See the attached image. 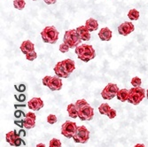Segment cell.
Masks as SVG:
<instances>
[{
	"mask_svg": "<svg viewBox=\"0 0 148 147\" xmlns=\"http://www.w3.org/2000/svg\"><path fill=\"white\" fill-rule=\"evenodd\" d=\"M66 111H68V113L69 115V117L75 119L78 117V110L75 106V104H69L66 107Z\"/></svg>",
	"mask_w": 148,
	"mask_h": 147,
	"instance_id": "obj_21",
	"label": "cell"
},
{
	"mask_svg": "<svg viewBox=\"0 0 148 147\" xmlns=\"http://www.w3.org/2000/svg\"><path fill=\"white\" fill-rule=\"evenodd\" d=\"M5 139H6V142L10 145L16 146V147H19L22 144V142H23L20 138V135L17 134L15 130H12V131L8 132L7 134L5 135Z\"/></svg>",
	"mask_w": 148,
	"mask_h": 147,
	"instance_id": "obj_9",
	"label": "cell"
},
{
	"mask_svg": "<svg viewBox=\"0 0 148 147\" xmlns=\"http://www.w3.org/2000/svg\"><path fill=\"white\" fill-rule=\"evenodd\" d=\"M59 31L53 26L45 27L41 32L43 41L48 44H55L59 39Z\"/></svg>",
	"mask_w": 148,
	"mask_h": 147,
	"instance_id": "obj_3",
	"label": "cell"
},
{
	"mask_svg": "<svg viewBox=\"0 0 148 147\" xmlns=\"http://www.w3.org/2000/svg\"><path fill=\"white\" fill-rule=\"evenodd\" d=\"M83 40L79 36L78 33L76 32V29H69L65 32L63 42L68 44L70 49H75L80 44L82 43Z\"/></svg>",
	"mask_w": 148,
	"mask_h": 147,
	"instance_id": "obj_2",
	"label": "cell"
},
{
	"mask_svg": "<svg viewBox=\"0 0 148 147\" xmlns=\"http://www.w3.org/2000/svg\"><path fill=\"white\" fill-rule=\"evenodd\" d=\"M76 32L78 33L79 36L83 41H89L90 39V32L87 29L85 26H80L78 28L75 29Z\"/></svg>",
	"mask_w": 148,
	"mask_h": 147,
	"instance_id": "obj_15",
	"label": "cell"
},
{
	"mask_svg": "<svg viewBox=\"0 0 148 147\" xmlns=\"http://www.w3.org/2000/svg\"><path fill=\"white\" fill-rule=\"evenodd\" d=\"M135 27L130 21H125L118 27V33L122 36H128L134 31Z\"/></svg>",
	"mask_w": 148,
	"mask_h": 147,
	"instance_id": "obj_10",
	"label": "cell"
},
{
	"mask_svg": "<svg viewBox=\"0 0 148 147\" xmlns=\"http://www.w3.org/2000/svg\"><path fill=\"white\" fill-rule=\"evenodd\" d=\"M134 147H145V145L143 144H136Z\"/></svg>",
	"mask_w": 148,
	"mask_h": 147,
	"instance_id": "obj_34",
	"label": "cell"
},
{
	"mask_svg": "<svg viewBox=\"0 0 148 147\" xmlns=\"http://www.w3.org/2000/svg\"><path fill=\"white\" fill-rule=\"evenodd\" d=\"M112 31L108 28H103L99 32V36L102 41H110L112 38Z\"/></svg>",
	"mask_w": 148,
	"mask_h": 147,
	"instance_id": "obj_17",
	"label": "cell"
},
{
	"mask_svg": "<svg viewBox=\"0 0 148 147\" xmlns=\"http://www.w3.org/2000/svg\"><path fill=\"white\" fill-rule=\"evenodd\" d=\"M20 49L21 50V51L26 55V54H28V53L35 51V44L31 41H29V40H26V41H24L21 44Z\"/></svg>",
	"mask_w": 148,
	"mask_h": 147,
	"instance_id": "obj_16",
	"label": "cell"
},
{
	"mask_svg": "<svg viewBox=\"0 0 148 147\" xmlns=\"http://www.w3.org/2000/svg\"><path fill=\"white\" fill-rule=\"evenodd\" d=\"M77 129H78V127H77V125H76L75 122L66 121L61 126V134L65 137L73 138V137L75 134Z\"/></svg>",
	"mask_w": 148,
	"mask_h": 147,
	"instance_id": "obj_5",
	"label": "cell"
},
{
	"mask_svg": "<svg viewBox=\"0 0 148 147\" xmlns=\"http://www.w3.org/2000/svg\"><path fill=\"white\" fill-rule=\"evenodd\" d=\"M36 147H46V146H45V144L40 143V144H38L36 145Z\"/></svg>",
	"mask_w": 148,
	"mask_h": 147,
	"instance_id": "obj_33",
	"label": "cell"
},
{
	"mask_svg": "<svg viewBox=\"0 0 148 147\" xmlns=\"http://www.w3.org/2000/svg\"><path fill=\"white\" fill-rule=\"evenodd\" d=\"M79 59L84 62H89L96 57V51L91 45L80 44L75 50Z\"/></svg>",
	"mask_w": 148,
	"mask_h": 147,
	"instance_id": "obj_1",
	"label": "cell"
},
{
	"mask_svg": "<svg viewBox=\"0 0 148 147\" xmlns=\"http://www.w3.org/2000/svg\"><path fill=\"white\" fill-rule=\"evenodd\" d=\"M141 83H142L141 79L139 77H138V76L131 79V85L133 87H140Z\"/></svg>",
	"mask_w": 148,
	"mask_h": 147,
	"instance_id": "obj_26",
	"label": "cell"
},
{
	"mask_svg": "<svg viewBox=\"0 0 148 147\" xmlns=\"http://www.w3.org/2000/svg\"><path fill=\"white\" fill-rule=\"evenodd\" d=\"M51 77H52V76L46 75V76H45V77L43 78V84H44L45 86H47V87H48V85H49V83H50V81H51Z\"/></svg>",
	"mask_w": 148,
	"mask_h": 147,
	"instance_id": "obj_30",
	"label": "cell"
},
{
	"mask_svg": "<svg viewBox=\"0 0 148 147\" xmlns=\"http://www.w3.org/2000/svg\"><path fill=\"white\" fill-rule=\"evenodd\" d=\"M60 52H62V53H66V52H68L69 51V49H70V47L66 44H65L64 42L60 45Z\"/></svg>",
	"mask_w": 148,
	"mask_h": 147,
	"instance_id": "obj_29",
	"label": "cell"
},
{
	"mask_svg": "<svg viewBox=\"0 0 148 147\" xmlns=\"http://www.w3.org/2000/svg\"><path fill=\"white\" fill-rule=\"evenodd\" d=\"M111 110V107L109 106V105L107 103H104V104H101L99 107V111L101 114L103 115H107V113H109V111Z\"/></svg>",
	"mask_w": 148,
	"mask_h": 147,
	"instance_id": "obj_22",
	"label": "cell"
},
{
	"mask_svg": "<svg viewBox=\"0 0 148 147\" xmlns=\"http://www.w3.org/2000/svg\"><path fill=\"white\" fill-rule=\"evenodd\" d=\"M94 116V109L87 104L78 109V117L81 121H91Z\"/></svg>",
	"mask_w": 148,
	"mask_h": 147,
	"instance_id": "obj_8",
	"label": "cell"
},
{
	"mask_svg": "<svg viewBox=\"0 0 148 147\" xmlns=\"http://www.w3.org/2000/svg\"><path fill=\"white\" fill-rule=\"evenodd\" d=\"M36 58H37V54H36V52L35 51H33L28 53V54H26V59H28V60H29V61H33V60H35Z\"/></svg>",
	"mask_w": 148,
	"mask_h": 147,
	"instance_id": "obj_27",
	"label": "cell"
},
{
	"mask_svg": "<svg viewBox=\"0 0 148 147\" xmlns=\"http://www.w3.org/2000/svg\"><path fill=\"white\" fill-rule=\"evenodd\" d=\"M49 147H61V142L58 138H52L49 143Z\"/></svg>",
	"mask_w": 148,
	"mask_h": 147,
	"instance_id": "obj_25",
	"label": "cell"
},
{
	"mask_svg": "<svg viewBox=\"0 0 148 147\" xmlns=\"http://www.w3.org/2000/svg\"><path fill=\"white\" fill-rule=\"evenodd\" d=\"M36 125V114L29 112L26 113L25 119L23 120V127L27 129H33Z\"/></svg>",
	"mask_w": 148,
	"mask_h": 147,
	"instance_id": "obj_11",
	"label": "cell"
},
{
	"mask_svg": "<svg viewBox=\"0 0 148 147\" xmlns=\"http://www.w3.org/2000/svg\"><path fill=\"white\" fill-rule=\"evenodd\" d=\"M87 29L90 31V32H93V31H96L98 29H99V23L98 21L93 19V18H90L86 21L85 22V25H84Z\"/></svg>",
	"mask_w": 148,
	"mask_h": 147,
	"instance_id": "obj_19",
	"label": "cell"
},
{
	"mask_svg": "<svg viewBox=\"0 0 148 147\" xmlns=\"http://www.w3.org/2000/svg\"><path fill=\"white\" fill-rule=\"evenodd\" d=\"M33 1H36V0H33Z\"/></svg>",
	"mask_w": 148,
	"mask_h": 147,
	"instance_id": "obj_36",
	"label": "cell"
},
{
	"mask_svg": "<svg viewBox=\"0 0 148 147\" xmlns=\"http://www.w3.org/2000/svg\"><path fill=\"white\" fill-rule=\"evenodd\" d=\"M62 63V66L63 68H65V70L68 72L69 74H71L73 71H75V61L72 60V59H64L61 61Z\"/></svg>",
	"mask_w": 148,
	"mask_h": 147,
	"instance_id": "obj_18",
	"label": "cell"
},
{
	"mask_svg": "<svg viewBox=\"0 0 148 147\" xmlns=\"http://www.w3.org/2000/svg\"><path fill=\"white\" fill-rule=\"evenodd\" d=\"M116 114H117L116 111H115L114 109L111 108V110L109 111V113H107V117H108L109 119H114V118L116 117Z\"/></svg>",
	"mask_w": 148,
	"mask_h": 147,
	"instance_id": "obj_31",
	"label": "cell"
},
{
	"mask_svg": "<svg viewBox=\"0 0 148 147\" xmlns=\"http://www.w3.org/2000/svg\"><path fill=\"white\" fill-rule=\"evenodd\" d=\"M57 121H58L57 117L54 114H49L47 116V122L50 123V124H54V123L57 122Z\"/></svg>",
	"mask_w": 148,
	"mask_h": 147,
	"instance_id": "obj_28",
	"label": "cell"
},
{
	"mask_svg": "<svg viewBox=\"0 0 148 147\" xmlns=\"http://www.w3.org/2000/svg\"><path fill=\"white\" fill-rule=\"evenodd\" d=\"M44 105H45L44 101L40 98H33L28 103L29 108L32 111H38L41 108H43Z\"/></svg>",
	"mask_w": 148,
	"mask_h": 147,
	"instance_id": "obj_12",
	"label": "cell"
},
{
	"mask_svg": "<svg viewBox=\"0 0 148 147\" xmlns=\"http://www.w3.org/2000/svg\"><path fill=\"white\" fill-rule=\"evenodd\" d=\"M146 97H147V98H148V90H146Z\"/></svg>",
	"mask_w": 148,
	"mask_h": 147,
	"instance_id": "obj_35",
	"label": "cell"
},
{
	"mask_svg": "<svg viewBox=\"0 0 148 147\" xmlns=\"http://www.w3.org/2000/svg\"><path fill=\"white\" fill-rule=\"evenodd\" d=\"M89 138H90V131L86 129L85 126L78 127L75 134L73 137V139L75 143H82V144L87 143Z\"/></svg>",
	"mask_w": 148,
	"mask_h": 147,
	"instance_id": "obj_6",
	"label": "cell"
},
{
	"mask_svg": "<svg viewBox=\"0 0 148 147\" xmlns=\"http://www.w3.org/2000/svg\"><path fill=\"white\" fill-rule=\"evenodd\" d=\"M53 70H54L56 75L60 78H69L70 74H69L68 72H66L65 70V68H63V66H62V63L61 61L60 62H58L55 66H54V68H53Z\"/></svg>",
	"mask_w": 148,
	"mask_h": 147,
	"instance_id": "obj_14",
	"label": "cell"
},
{
	"mask_svg": "<svg viewBox=\"0 0 148 147\" xmlns=\"http://www.w3.org/2000/svg\"><path fill=\"white\" fill-rule=\"evenodd\" d=\"M145 90L143 88L133 87L132 89L130 90L128 102L132 105H138V104L141 103V101L145 98Z\"/></svg>",
	"mask_w": 148,
	"mask_h": 147,
	"instance_id": "obj_4",
	"label": "cell"
},
{
	"mask_svg": "<svg viewBox=\"0 0 148 147\" xmlns=\"http://www.w3.org/2000/svg\"><path fill=\"white\" fill-rule=\"evenodd\" d=\"M48 88L51 90H60L61 88H62V81L60 77H58L57 75L56 76H53L51 77V81H50V83L48 85Z\"/></svg>",
	"mask_w": 148,
	"mask_h": 147,
	"instance_id": "obj_13",
	"label": "cell"
},
{
	"mask_svg": "<svg viewBox=\"0 0 148 147\" xmlns=\"http://www.w3.org/2000/svg\"><path fill=\"white\" fill-rule=\"evenodd\" d=\"M119 88L114 83H108L101 91V96L104 99L111 100L115 96H117V93L119 91Z\"/></svg>",
	"mask_w": 148,
	"mask_h": 147,
	"instance_id": "obj_7",
	"label": "cell"
},
{
	"mask_svg": "<svg viewBox=\"0 0 148 147\" xmlns=\"http://www.w3.org/2000/svg\"><path fill=\"white\" fill-rule=\"evenodd\" d=\"M25 5H26L25 0H14V1H13V6L18 10L24 9Z\"/></svg>",
	"mask_w": 148,
	"mask_h": 147,
	"instance_id": "obj_24",
	"label": "cell"
},
{
	"mask_svg": "<svg viewBox=\"0 0 148 147\" xmlns=\"http://www.w3.org/2000/svg\"><path fill=\"white\" fill-rule=\"evenodd\" d=\"M128 17L130 21H138L139 18V12L136 9H131L128 12Z\"/></svg>",
	"mask_w": 148,
	"mask_h": 147,
	"instance_id": "obj_23",
	"label": "cell"
},
{
	"mask_svg": "<svg viewBox=\"0 0 148 147\" xmlns=\"http://www.w3.org/2000/svg\"><path fill=\"white\" fill-rule=\"evenodd\" d=\"M57 0H44V2L47 5H52V4H55Z\"/></svg>",
	"mask_w": 148,
	"mask_h": 147,
	"instance_id": "obj_32",
	"label": "cell"
},
{
	"mask_svg": "<svg viewBox=\"0 0 148 147\" xmlns=\"http://www.w3.org/2000/svg\"><path fill=\"white\" fill-rule=\"evenodd\" d=\"M129 94H130V90L127 89H122L120 90L117 93V98L121 101V102H125L128 101L129 98Z\"/></svg>",
	"mask_w": 148,
	"mask_h": 147,
	"instance_id": "obj_20",
	"label": "cell"
}]
</instances>
